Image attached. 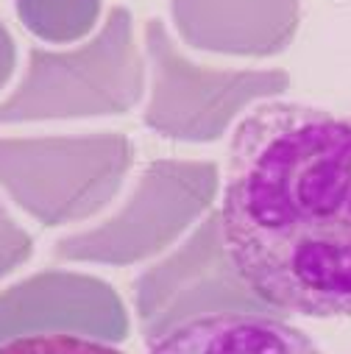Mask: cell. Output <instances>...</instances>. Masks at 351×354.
Returning a JSON list of instances; mask_svg holds the SVG:
<instances>
[{
	"mask_svg": "<svg viewBox=\"0 0 351 354\" xmlns=\"http://www.w3.org/2000/svg\"><path fill=\"white\" fill-rule=\"evenodd\" d=\"M220 229L243 282L279 315H351V112L254 106L234 129Z\"/></svg>",
	"mask_w": 351,
	"mask_h": 354,
	"instance_id": "cell-1",
	"label": "cell"
},
{
	"mask_svg": "<svg viewBox=\"0 0 351 354\" xmlns=\"http://www.w3.org/2000/svg\"><path fill=\"white\" fill-rule=\"evenodd\" d=\"M145 86V67L134 45L131 12L117 6L84 48L53 53L34 48L17 90L0 104V123L67 120L120 115Z\"/></svg>",
	"mask_w": 351,
	"mask_h": 354,
	"instance_id": "cell-2",
	"label": "cell"
},
{
	"mask_svg": "<svg viewBox=\"0 0 351 354\" xmlns=\"http://www.w3.org/2000/svg\"><path fill=\"white\" fill-rule=\"evenodd\" d=\"M134 148L120 134L0 140V185L39 223L101 212L120 190Z\"/></svg>",
	"mask_w": 351,
	"mask_h": 354,
	"instance_id": "cell-3",
	"label": "cell"
},
{
	"mask_svg": "<svg viewBox=\"0 0 351 354\" xmlns=\"http://www.w3.org/2000/svg\"><path fill=\"white\" fill-rule=\"evenodd\" d=\"M218 170L212 162H153L129 204L106 223L53 245L59 259L131 265L159 254L212 201Z\"/></svg>",
	"mask_w": 351,
	"mask_h": 354,
	"instance_id": "cell-4",
	"label": "cell"
},
{
	"mask_svg": "<svg viewBox=\"0 0 351 354\" xmlns=\"http://www.w3.org/2000/svg\"><path fill=\"white\" fill-rule=\"evenodd\" d=\"M137 318L148 346L193 318L218 313L279 315L262 301L237 274L229 257L220 215L207 221L167 259L151 265L134 282ZM285 318V315H282Z\"/></svg>",
	"mask_w": 351,
	"mask_h": 354,
	"instance_id": "cell-5",
	"label": "cell"
},
{
	"mask_svg": "<svg viewBox=\"0 0 351 354\" xmlns=\"http://www.w3.org/2000/svg\"><path fill=\"white\" fill-rule=\"evenodd\" d=\"M145 45L153 67V95L142 120L170 140H218L245 104L279 95L290 84L282 70L223 73L190 64L159 17L145 23Z\"/></svg>",
	"mask_w": 351,
	"mask_h": 354,
	"instance_id": "cell-6",
	"label": "cell"
},
{
	"mask_svg": "<svg viewBox=\"0 0 351 354\" xmlns=\"http://www.w3.org/2000/svg\"><path fill=\"white\" fill-rule=\"evenodd\" d=\"M31 335L120 343L129 315L112 285L73 271H42L0 293V346Z\"/></svg>",
	"mask_w": 351,
	"mask_h": 354,
	"instance_id": "cell-7",
	"label": "cell"
},
{
	"mask_svg": "<svg viewBox=\"0 0 351 354\" xmlns=\"http://www.w3.org/2000/svg\"><path fill=\"white\" fill-rule=\"evenodd\" d=\"M173 15L193 48L271 56L296 34L298 0H173Z\"/></svg>",
	"mask_w": 351,
	"mask_h": 354,
	"instance_id": "cell-8",
	"label": "cell"
},
{
	"mask_svg": "<svg viewBox=\"0 0 351 354\" xmlns=\"http://www.w3.org/2000/svg\"><path fill=\"white\" fill-rule=\"evenodd\" d=\"M148 354H323L282 315L218 313L167 332Z\"/></svg>",
	"mask_w": 351,
	"mask_h": 354,
	"instance_id": "cell-9",
	"label": "cell"
},
{
	"mask_svg": "<svg viewBox=\"0 0 351 354\" xmlns=\"http://www.w3.org/2000/svg\"><path fill=\"white\" fill-rule=\"evenodd\" d=\"M20 23L39 39L67 45L90 34L101 15V0H15Z\"/></svg>",
	"mask_w": 351,
	"mask_h": 354,
	"instance_id": "cell-10",
	"label": "cell"
},
{
	"mask_svg": "<svg viewBox=\"0 0 351 354\" xmlns=\"http://www.w3.org/2000/svg\"><path fill=\"white\" fill-rule=\"evenodd\" d=\"M0 354H123L120 348L78 335H31L0 346Z\"/></svg>",
	"mask_w": 351,
	"mask_h": 354,
	"instance_id": "cell-11",
	"label": "cell"
},
{
	"mask_svg": "<svg viewBox=\"0 0 351 354\" xmlns=\"http://www.w3.org/2000/svg\"><path fill=\"white\" fill-rule=\"evenodd\" d=\"M31 248L34 245L26 229H20L6 212V207L0 204V279L12 274L17 265H23L31 257Z\"/></svg>",
	"mask_w": 351,
	"mask_h": 354,
	"instance_id": "cell-12",
	"label": "cell"
},
{
	"mask_svg": "<svg viewBox=\"0 0 351 354\" xmlns=\"http://www.w3.org/2000/svg\"><path fill=\"white\" fill-rule=\"evenodd\" d=\"M17 64V45L12 39V34L6 31V26L0 23V90L6 86V81L12 78Z\"/></svg>",
	"mask_w": 351,
	"mask_h": 354,
	"instance_id": "cell-13",
	"label": "cell"
}]
</instances>
